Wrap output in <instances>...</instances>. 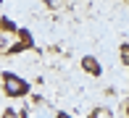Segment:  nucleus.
Returning <instances> with one entry per match:
<instances>
[{
  "instance_id": "f257e3e1",
  "label": "nucleus",
  "mask_w": 129,
  "mask_h": 118,
  "mask_svg": "<svg viewBox=\"0 0 129 118\" xmlns=\"http://www.w3.org/2000/svg\"><path fill=\"white\" fill-rule=\"evenodd\" d=\"M3 89L8 97H26L29 94V81L24 76L13 74V71H5L3 74Z\"/></svg>"
},
{
  "instance_id": "f03ea898",
  "label": "nucleus",
  "mask_w": 129,
  "mask_h": 118,
  "mask_svg": "<svg viewBox=\"0 0 129 118\" xmlns=\"http://www.w3.org/2000/svg\"><path fill=\"white\" fill-rule=\"evenodd\" d=\"M16 37H19V42L11 45L8 52H24L29 47H34V39H32V32H29V29H16Z\"/></svg>"
},
{
  "instance_id": "7ed1b4c3",
  "label": "nucleus",
  "mask_w": 129,
  "mask_h": 118,
  "mask_svg": "<svg viewBox=\"0 0 129 118\" xmlns=\"http://www.w3.org/2000/svg\"><path fill=\"white\" fill-rule=\"evenodd\" d=\"M82 71L90 74V76H103V66H100V61H98L95 55H84L82 58Z\"/></svg>"
},
{
  "instance_id": "20e7f679",
  "label": "nucleus",
  "mask_w": 129,
  "mask_h": 118,
  "mask_svg": "<svg viewBox=\"0 0 129 118\" xmlns=\"http://www.w3.org/2000/svg\"><path fill=\"white\" fill-rule=\"evenodd\" d=\"M119 55H121V63H124V66H129V45H121Z\"/></svg>"
},
{
  "instance_id": "39448f33",
  "label": "nucleus",
  "mask_w": 129,
  "mask_h": 118,
  "mask_svg": "<svg viewBox=\"0 0 129 118\" xmlns=\"http://www.w3.org/2000/svg\"><path fill=\"white\" fill-rule=\"evenodd\" d=\"M55 118H71L69 113H55Z\"/></svg>"
},
{
  "instance_id": "423d86ee",
  "label": "nucleus",
  "mask_w": 129,
  "mask_h": 118,
  "mask_svg": "<svg viewBox=\"0 0 129 118\" xmlns=\"http://www.w3.org/2000/svg\"><path fill=\"white\" fill-rule=\"evenodd\" d=\"M42 3H45V5H53V0H42Z\"/></svg>"
},
{
  "instance_id": "0eeeda50",
  "label": "nucleus",
  "mask_w": 129,
  "mask_h": 118,
  "mask_svg": "<svg viewBox=\"0 0 129 118\" xmlns=\"http://www.w3.org/2000/svg\"><path fill=\"white\" fill-rule=\"evenodd\" d=\"M126 115H129V105H126Z\"/></svg>"
}]
</instances>
